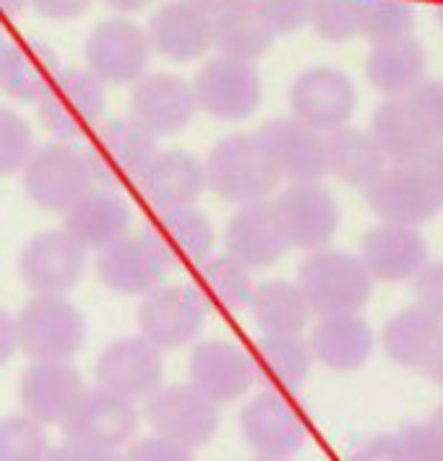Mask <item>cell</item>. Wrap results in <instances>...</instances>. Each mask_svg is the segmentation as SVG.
I'll return each mask as SVG.
<instances>
[{
  "mask_svg": "<svg viewBox=\"0 0 443 461\" xmlns=\"http://www.w3.org/2000/svg\"><path fill=\"white\" fill-rule=\"evenodd\" d=\"M167 268H198L214 256V224L196 206L154 212L141 232Z\"/></svg>",
  "mask_w": 443,
  "mask_h": 461,
  "instance_id": "obj_22",
  "label": "cell"
},
{
  "mask_svg": "<svg viewBox=\"0 0 443 461\" xmlns=\"http://www.w3.org/2000/svg\"><path fill=\"white\" fill-rule=\"evenodd\" d=\"M84 393L86 384L71 363L34 360L19 384L24 412L42 425H63Z\"/></svg>",
  "mask_w": 443,
  "mask_h": 461,
  "instance_id": "obj_24",
  "label": "cell"
},
{
  "mask_svg": "<svg viewBox=\"0 0 443 461\" xmlns=\"http://www.w3.org/2000/svg\"><path fill=\"white\" fill-rule=\"evenodd\" d=\"M410 104L425 122V128L433 133V139L443 144V81L441 78H425L418 89L410 95Z\"/></svg>",
  "mask_w": 443,
  "mask_h": 461,
  "instance_id": "obj_45",
  "label": "cell"
},
{
  "mask_svg": "<svg viewBox=\"0 0 443 461\" xmlns=\"http://www.w3.org/2000/svg\"><path fill=\"white\" fill-rule=\"evenodd\" d=\"M428 52L412 37L373 45L366 58V78L384 97H410L425 81Z\"/></svg>",
  "mask_w": 443,
  "mask_h": 461,
  "instance_id": "obj_35",
  "label": "cell"
},
{
  "mask_svg": "<svg viewBox=\"0 0 443 461\" xmlns=\"http://www.w3.org/2000/svg\"><path fill=\"white\" fill-rule=\"evenodd\" d=\"M203 165L212 194L235 206L269 201L282 180L258 133L224 136L209 149Z\"/></svg>",
  "mask_w": 443,
  "mask_h": 461,
  "instance_id": "obj_1",
  "label": "cell"
},
{
  "mask_svg": "<svg viewBox=\"0 0 443 461\" xmlns=\"http://www.w3.org/2000/svg\"><path fill=\"white\" fill-rule=\"evenodd\" d=\"M326 165L329 175H334L339 183L366 191L389 167V159L370 131L342 125L326 133Z\"/></svg>",
  "mask_w": 443,
  "mask_h": 461,
  "instance_id": "obj_36",
  "label": "cell"
},
{
  "mask_svg": "<svg viewBox=\"0 0 443 461\" xmlns=\"http://www.w3.org/2000/svg\"><path fill=\"white\" fill-rule=\"evenodd\" d=\"M357 256L375 282H412L428 258V240L418 227L378 221L360 240Z\"/></svg>",
  "mask_w": 443,
  "mask_h": 461,
  "instance_id": "obj_25",
  "label": "cell"
},
{
  "mask_svg": "<svg viewBox=\"0 0 443 461\" xmlns=\"http://www.w3.org/2000/svg\"><path fill=\"white\" fill-rule=\"evenodd\" d=\"M92 0H29V8L42 16L45 22H76L78 16H84L89 11Z\"/></svg>",
  "mask_w": 443,
  "mask_h": 461,
  "instance_id": "obj_49",
  "label": "cell"
},
{
  "mask_svg": "<svg viewBox=\"0 0 443 461\" xmlns=\"http://www.w3.org/2000/svg\"><path fill=\"white\" fill-rule=\"evenodd\" d=\"M287 102L293 118L321 133H331L352 121L357 107V89L342 68L311 66L293 78Z\"/></svg>",
  "mask_w": 443,
  "mask_h": 461,
  "instance_id": "obj_10",
  "label": "cell"
},
{
  "mask_svg": "<svg viewBox=\"0 0 443 461\" xmlns=\"http://www.w3.org/2000/svg\"><path fill=\"white\" fill-rule=\"evenodd\" d=\"M276 217L295 250H321L329 248L339 232L342 209L337 198L321 183H290L274 198Z\"/></svg>",
  "mask_w": 443,
  "mask_h": 461,
  "instance_id": "obj_16",
  "label": "cell"
},
{
  "mask_svg": "<svg viewBox=\"0 0 443 461\" xmlns=\"http://www.w3.org/2000/svg\"><path fill=\"white\" fill-rule=\"evenodd\" d=\"M149 425L157 436L196 451L209 446L220 430V404L191 384L162 386L147 399Z\"/></svg>",
  "mask_w": 443,
  "mask_h": 461,
  "instance_id": "obj_11",
  "label": "cell"
},
{
  "mask_svg": "<svg viewBox=\"0 0 443 461\" xmlns=\"http://www.w3.org/2000/svg\"><path fill=\"white\" fill-rule=\"evenodd\" d=\"M188 384L217 404H232L248 396L256 384L250 355L224 339H203L191 349Z\"/></svg>",
  "mask_w": 443,
  "mask_h": 461,
  "instance_id": "obj_21",
  "label": "cell"
},
{
  "mask_svg": "<svg viewBox=\"0 0 443 461\" xmlns=\"http://www.w3.org/2000/svg\"><path fill=\"white\" fill-rule=\"evenodd\" d=\"M196 271V282L191 287L203 300L206 311H240L250 305L256 290L253 268L240 264L227 250L203 261Z\"/></svg>",
  "mask_w": 443,
  "mask_h": 461,
  "instance_id": "obj_38",
  "label": "cell"
},
{
  "mask_svg": "<svg viewBox=\"0 0 443 461\" xmlns=\"http://www.w3.org/2000/svg\"><path fill=\"white\" fill-rule=\"evenodd\" d=\"M29 8V0H0V37Z\"/></svg>",
  "mask_w": 443,
  "mask_h": 461,
  "instance_id": "obj_52",
  "label": "cell"
},
{
  "mask_svg": "<svg viewBox=\"0 0 443 461\" xmlns=\"http://www.w3.org/2000/svg\"><path fill=\"white\" fill-rule=\"evenodd\" d=\"M139 422L141 417L131 399L97 386V389H86L74 412L66 417L60 428L66 440L121 451L136 436Z\"/></svg>",
  "mask_w": 443,
  "mask_h": 461,
  "instance_id": "obj_18",
  "label": "cell"
},
{
  "mask_svg": "<svg viewBox=\"0 0 443 461\" xmlns=\"http://www.w3.org/2000/svg\"><path fill=\"white\" fill-rule=\"evenodd\" d=\"M60 55L40 37L5 42L0 60V92L16 102H37L60 71Z\"/></svg>",
  "mask_w": 443,
  "mask_h": 461,
  "instance_id": "obj_29",
  "label": "cell"
},
{
  "mask_svg": "<svg viewBox=\"0 0 443 461\" xmlns=\"http://www.w3.org/2000/svg\"><path fill=\"white\" fill-rule=\"evenodd\" d=\"M425 375L438 386V389H443V344L438 347V352H436V357L428 363V367H425Z\"/></svg>",
  "mask_w": 443,
  "mask_h": 461,
  "instance_id": "obj_55",
  "label": "cell"
},
{
  "mask_svg": "<svg viewBox=\"0 0 443 461\" xmlns=\"http://www.w3.org/2000/svg\"><path fill=\"white\" fill-rule=\"evenodd\" d=\"M256 5L261 8L276 37L295 34L305 24H311L313 0H256Z\"/></svg>",
  "mask_w": 443,
  "mask_h": 461,
  "instance_id": "obj_44",
  "label": "cell"
},
{
  "mask_svg": "<svg viewBox=\"0 0 443 461\" xmlns=\"http://www.w3.org/2000/svg\"><path fill=\"white\" fill-rule=\"evenodd\" d=\"M151 40L147 29L113 16L92 26L84 42V63L107 86H128L147 76L151 60Z\"/></svg>",
  "mask_w": 443,
  "mask_h": 461,
  "instance_id": "obj_8",
  "label": "cell"
},
{
  "mask_svg": "<svg viewBox=\"0 0 443 461\" xmlns=\"http://www.w3.org/2000/svg\"><path fill=\"white\" fill-rule=\"evenodd\" d=\"M78 149L89 165L95 188L113 194L125 185H139L151 159L159 154L157 139L131 118L102 121Z\"/></svg>",
  "mask_w": 443,
  "mask_h": 461,
  "instance_id": "obj_4",
  "label": "cell"
},
{
  "mask_svg": "<svg viewBox=\"0 0 443 461\" xmlns=\"http://www.w3.org/2000/svg\"><path fill=\"white\" fill-rule=\"evenodd\" d=\"M404 461H443V430L433 422H410L399 433Z\"/></svg>",
  "mask_w": 443,
  "mask_h": 461,
  "instance_id": "obj_43",
  "label": "cell"
},
{
  "mask_svg": "<svg viewBox=\"0 0 443 461\" xmlns=\"http://www.w3.org/2000/svg\"><path fill=\"white\" fill-rule=\"evenodd\" d=\"M34 104L40 125L52 141L78 146L104 121L107 84L86 66H63Z\"/></svg>",
  "mask_w": 443,
  "mask_h": 461,
  "instance_id": "obj_2",
  "label": "cell"
},
{
  "mask_svg": "<svg viewBox=\"0 0 443 461\" xmlns=\"http://www.w3.org/2000/svg\"><path fill=\"white\" fill-rule=\"evenodd\" d=\"M415 22L418 16L410 0H368L363 11L360 37H366L370 45L404 40L412 37Z\"/></svg>",
  "mask_w": 443,
  "mask_h": 461,
  "instance_id": "obj_39",
  "label": "cell"
},
{
  "mask_svg": "<svg viewBox=\"0 0 443 461\" xmlns=\"http://www.w3.org/2000/svg\"><path fill=\"white\" fill-rule=\"evenodd\" d=\"M86 248L66 230H42L19 256V276L34 294H66L84 279Z\"/></svg>",
  "mask_w": 443,
  "mask_h": 461,
  "instance_id": "obj_17",
  "label": "cell"
},
{
  "mask_svg": "<svg viewBox=\"0 0 443 461\" xmlns=\"http://www.w3.org/2000/svg\"><path fill=\"white\" fill-rule=\"evenodd\" d=\"M412 297L420 308L443 321V261H428L412 279Z\"/></svg>",
  "mask_w": 443,
  "mask_h": 461,
  "instance_id": "obj_46",
  "label": "cell"
},
{
  "mask_svg": "<svg viewBox=\"0 0 443 461\" xmlns=\"http://www.w3.org/2000/svg\"><path fill=\"white\" fill-rule=\"evenodd\" d=\"M256 384L276 393H297L311 378L313 352L300 334H264L253 347Z\"/></svg>",
  "mask_w": 443,
  "mask_h": 461,
  "instance_id": "obj_33",
  "label": "cell"
},
{
  "mask_svg": "<svg viewBox=\"0 0 443 461\" xmlns=\"http://www.w3.org/2000/svg\"><path fill=\"white\" fill-rule=\"evenodd\" d=\"M45 461H125V454L115 451V448H99V446L66 440V443L50 448Z\"/></svg>",
  "mask_w": 443,
  "mask_h": 461,
  "instance_id": "obj_48",
  "label": "cell"
},
{
  "mask_svg": "<svg viewBox=\"0 0 443 461\" xmlns=\"http://www.w3.org/2000/svg\"><path fill=\"white\" fill-rule=\"evenodd\" d=\"M194 89L198 110L220 122L250 121L264 102V78L256 63L220 52L198 68Z\"/></svg>",
  "mask_w": 443,
  "mask_h": 461,
  "instance_id": "obj_6",
  "label": "cell"
},
{
  "mask_svg": "<svg viewBox=\"0 0 443 461\" xmlns=\"http://www.w3.org/2000/svg\"><path fill=\"white\" fill-rule=\"evenodd\" d=\"M19 352L34 360L71 363L86 341V318L66 294H32L16 313Z\"/></svg>",
  "mask_w": 443,
  "mask_h": 461,
  "instance_id": "obj_5",
  "label": "cell"
},
{
  "mask_svg": "<svg viewBox=\"0 0 443 461\" xmlns=\"http://www.w3.org/2000/svg\"><path fill=\"white\" fill-rule=\"evenodd\" d=\"M19 352V329H16V318L11 316L3 305H0V365L11 363V357Z\"/></svg>",
  "mask_w": 443,
  "mask_h": 461,
  "instance_id": "obj_51",
  "label": "cell"
},
{
  "mask_svg": "<svg viewBox=\"0 0 443 461\" xmlns=\"http://www.w3.org/2000/svg\"><path fill=\"white\" fill-rule=\"evenodd\" d=\"M253 461H287V459H264V456H256Z\"/></svg>",
  "mask_w": 443,
  "mask_h": 461,
  "instance_id": "obj_59",
  "label": "cell"
},
{
  "mask_svg": "<svg viewBox=\"0 0 443 461\" xmlns=\"http://www.w3.org/2000/svg\"><path fill=\"white\" fill-rule=\"evenodd\" d=\"M308 344L319 365L337 373H352L370 360L375 349V331L360 313L323 316L313 326Z\"/></svg>",
  "mask_w": 443,
  "mask_h": 461,
  "instance_id": "obj_30",
  "label": "cell"
},
{
  "mask_svg": "<svg viewBox=\"0 0 443 461\" xmlns=\"http://www.w3.org/2000/svg\"><path fill=\"white\" fill-rule=\"evenodd\" d=\"M151 3H154V0H102V5H104V8H110V11H115L118 16L139 14V11L149 8Z\"/></svg>",
  "mask_w": 443,
  "mask_h": 461,
  "instance_id": "obj_53",
  "label": "cell"
},
{
  "mask_svg": "<svg viewBox=\"0 0 443 461\" xmlns=\"http://www.w3.org/2000/svg\"><path fill=\"white\" fill-rule=\"evenodd\" d=\"M136 188L154 212L196 206L201 194L209 188L206 165L191 151L167 149L151 159Z\"/></svg>",
  "mask_w": 443,
  "mask_h": 461,
  "instance_id": "obj_26",
  "label": "cell"
},
{
  "mask_svg": "<svg viewBox=\"0 0 443 461\" xmlns=\"http://www.w3.org/2000/svg\"><path fill=\"white\" fill-rule=\"evenodd\" d=\"M443 344V321L425 308L407 305L381 329V349L399 367L425 370Z\"/></svg>",
  "mask_w": 443,
  "mask_h": 461,
  "instance_id": "obj_31",
  "label": "cell"
},
{
  "mask_svg": "<svg viewBox=\"0 0 443 461\" xmlns=\"http://www.w3.org/2000/svg\"><path fill=\"white\" fill-rule=\"evenodd\" d=\"M297 285L305 292L313 313L323 318L363 313L373 297L375 279L357 253L329 245L308 253L297 268Z\"/></svg>",
  "mask_w": 443,
  "mask_h": 461,
  "instance_id": "obj_3",
  "label": "cell"
},
{
  "mask_svg": "<svg viewBox=\"0 0 443 461\" xmlns=\"http://www.w3.org/2000/svg\"><path fill=\"white\" fill-rule=\"evenodd\" d=\"M50 454L45 425L29 414L0 420V461H45Z\"/></svg>",
  "mask_w": 443,
  "mask_h": 461,
  "instance_id": "obj_40",
  "label": "cell"
},
{
  "mask_svg": "<svg viewBox=\"0 0 443 461\" xmlns=\"http://www.w3.org/2000/svg\"><path fill=\"white\" fill-rule=\"evenodd\" d=\"M224 250L253 271L279 264L293 248L276 217L274 201L238 206L224 227Z\"/></svg>",
  "mask_w": 443,
  "mask_h": 461,
  "instance_id": "obj_23",
  "label": "cell"
},
{
  "mask_svg": "<svg viewBox=\"0 0 443 461\" xmlns=\"http://www.w3.org/2000/svg\"><path fill=\"white\" fill-rule=\"evenodd\" d=\"M433 14H436V22L443 26V0H436V3H433Z\"/></svg>",
  "mask_w": 443,
  "mask_h": 461,
  "instance_id": "obj_56",
  "label": "cell"
},
{
  "mask_svg": "<svg viewBox=\"0 0 443 461\" xmlns=\"http://www.w3.org/2000/svg\"><path fill=\"white\" fill-rule=\"evenodd\" d=\"M131 206L113 191H89L63 214V230L71 232L86 250H104L128 238Z\"/></svg>",
  "mask_w": 443,
  "mask_h": 461,
  "instance_id": "obj_32",
  "label": "cell"
},
{
  "mask_svg": "<svg viewBox=\"0 0 443 461\" xmlns=\"http://www.w3.org/2000/svg\"><path fill=\"white\" fill-rule=\"evenodd\" d=\"M430 420H433V422H436V425H438V428L443 430V404L438 407V410H436V412H433V417H430Z\"/></svg>",
  "mask_w": 443,
  "mask_h": 461,
  "instance_id": "obj_57",
  "label": "cell"
},
{
  "mask_svg": "<svg viewBox=\"0 0 443 461\" xmlns=\"http://www.w3.org/2000/svg\"><path fill=\"white\" fill-rule=\"evenodd\" d=\"M34 149L29 121L11 107H0V177L24 170Z\"/></svg>",
  "mask_w": 443,
  "mask_h": 461,
  "instance_id": "obj_42",
  "label": "cell"
},
{
  "mask_svg": "<svg viewBox=\"0 0 443 461\" xmlns=\"http://www.w3.org/2000/svg\"><path fill=\"white\" fill-rule=\"evenodd\" d=\"M3 52H5V40L0 37V60H3Z\"/></svg>",
  "mask_w": 443,
  "mask_h": 461,
  "instance_id": "obj_58",
  "label": "cell"
},
{
  "mask_svg": "<svg viewBox=\"0 0 443 461\" xmlns=\"http://www.w3.org/2000/svg\"><path fill=\"white\" fill-rule=\"evenodd\" d=\"M279 177L290 183H321L329 175L326 165V133L300 122L293 115L271 118L258 131Z\"/></svg>",
  "mask_w": 443,
  "mask_h": 461,
  "instance_id": "obj_20",
  "label": "cell"
},
{
  "mask_svg": "<svg viewBox=\"0 0 443 461\" xmlns=\"http://www.w3.org/2000/svg\"><path fill=\"white\" fill-rule=\"evenodd\" d=\"M366 3L368 0H313L311 26L321 40L345 45L360 37Z\"/></svg>",
  "mask_w": 443,
  "mask_h": 461,
  "instance_id": "obj_41",
  "label": "cell"
},
{
  "mask_svg": "<svg viewBox=\"0 0 443 461\" xmlns=\"http://www.w3.org/2000/svg\"><path fill=\"white\" fill-rule=\"evenodd\" d=\"M95 378L99 389L113 391L131 402H147L162 389L165 352L141 334L121 337L99 352Z\"/></svg>",
  "mask_w": 443,
  "mask_h": 461,
  "instance_id": "obj_14",
  "label": "cell"
},
{
  "mask_svg": "<svg viewBox=\"0 0 443 461\" xmlns=\"http://www.w3.org/2000/svg\"><path fill=\"white\" fill-rule=\"evenodd\" d=\"M95 271L99 282L110 292L123 297H139V294L144 297L154 287H159V282L170 268L144 235L139 238L128 235L110 248L99 250Z\"/></svg>",
  "mask_w": 443,
  "mask_h": 461,
  "instance_id": "obj_27",
  "label": "cell"
},
{
  "mask_svg": "<svg viewBox=\"0 0 443 461\" xmlns=\"http://www.w3.org/2000/svg\"><path fill=\"white\" fill-rule=\"evenodd\" d=\"M22 177L29 201L58 214H66L78 198L95 191V180L81 149L60 141L37 146L22 170Z\"/></svg>",
  "mask_w": 443,
  "mask_h": 461,
  "instance_id": "obj_7",
  "label": "cell"
},
{
  "mask_svg": "<svg viewBox=\"0 0 443 461\" xmlns=\"http://www.w3.org/2000/svg\"><path fill=\"white\" fill-rule=\"evenodd\" d=\"M366 203L378 221L418 230L433 221L443 209L428 165H389L366 188Z\"/></svg>",
  "mask_w": 443,
  "mask_h": 461,
  "instance_id": "obj_9",
  "label": "cell"
},
{
  "mask_svg": "<svg viewBox=\"0 0 443 461\" xmlns=\"http://www.w3.org/2000/svg\"><path fill=\"white\" fill-rule=\"evenodd\" d=\"M248 308L264 334H303L316 316L305 292L290 279H267L256 285Z\"/></svg>",
  "mask_w": 443,
  "mask_h": 461,
  "instance_id": "obj_37",
  "label": "cell"
},
{
  "mask_svg": "<svg viewBox=\"0 0 443 461\" xmlns=\"http://www.w3.org/2000/svg\"><path fill=\"white\" fill-rule=\"evenodd\" d=\"M349 461H404V456H402L399 438L389 436V433H381V436H373L368 440H363L357 446V451L349 456Z\"/></svg>",
  "mask_w": 443,
  "mask_h": 461,
  "instance_id": "obj_50",
  "label": "cell"
},
{
  "mask_svg": "<svg viewBox=\"0 0 443 461\" xmlns=\"http://www.w3.org/2000/svg\"><path fill=\"white\" fill-rule=\"evenodd\" d=\"M154 52L185 66L214 48V19L194 0H165L149 19Z\"/></svg>",
  "mask_w": 443,
  "mask_h": 461,
  "instance_id": "obj_19",
  "label": "cell"
},
{
  "mask_svg": "<svg viewBox=\"0 0 443 461\" xmlns=\"http://www.w3.org/2000/svg\"><path fill=\"white\" fill-rule=\"evenodd\" d=\"M428 170L433 175V183H436V188H438V195H441V203H443V144L433 151V157L428 159Z\"/></svg>",
  "mask_w": 443,
  "mask_h": 461,
  "instance_id": "obj_54",
  "label": "cell"
},
{
  "mask_svg": "<svg viewBox=\"0 0 443 461\" xmlns=\"http://www.w3.org/2000/svg\"><path fill=\"white\" fill-rule=\"evenodd\" d=\"M370 133L389 165H428L438 141L407 97H386L370 115Z\"/></svg>",
  "mask_w": 443,
  "mask_h": 461,
  "instance_id": "obj_28",
  "label": "cell"
},
{
  "mask_svg": "<svg viewBox=\"0 0 443 461\" xmlns=\"http://www.w3.org/2000/svg\"><path fill=\"white\" fill-rule=\"evenodd\" d=\"M240 433L246 446L264 459H290L305 446L308 425L287 393L264 391L240 412Z\"/></svg>",
  "mask_w": 443,
  "mask_h": 461,
  "instance_id": "obj_15",
  "label": "cell"
},
{
  "mask_svg": "<svg viewBox=\"0 0 443 461\" xmlns=\"http://www.w3.org/2000/svg\"><path fill=\"white\" fill-rule=\"evenodd\" d=\"M212 19H214V48L220 55L256 63L276 42V32L264 19L256 0H224L212 14Z\"/></svg>",
  "mask_w": 443,
  "mask_h": 461,
  "instance_id": "obj_34",
  "label": "cell"
},
{
  "mask_svg": "<svg viewBox=\"0 0 443 461\" xmlns=\"http://www.w3.org/2000/svg\"><path fill=\"white\" fill-rule=\"evenodd\" d=\"M125 461H196L194 459V451L175 443L170 438L162 436H147L139 438L128 454H125Z\"/></svg>",
  "mask_w": 443,
  "mask_h": 461,
  "instance_id": "obj_47",
  "label": "cell"
},
{
  "mask_svg": "<svg viewBox=\"0 0 443 461\" xmlns=\"http://www.w3.org/2000/svg\"><path fill=\"white\" fill-rule=\"evenodd\" d=\"M198 99L194 81L175 73H147L131 89L128 118L157 141L183 133L196 118Z\"/></svg>",
  "mask_w": 443,
  "mask_h": 461,
  "instance_id": "obj_12",
  "label": "cell"
},
{
  "mask_svg": "<svg viewBox=\"0 0 443 461\" xmlns=\"http://www.w3.org/2000/svg\"><path fill=\"white\" fill-rule=\"evenodd\" d=\"M206 305L194 287L159 285L141 297L139 334L157 344L162 352L191 347L206 323Z\"/></svg>",
  "mask_w": 443,
  "mask_h": 461,
  "instance_id": "obj_13",
  "label": "cell"
}]
</instances>
